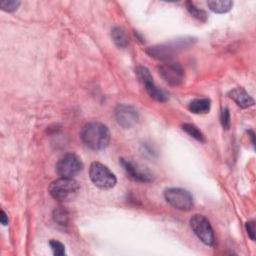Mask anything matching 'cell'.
Instances as JSON below:
<instances>
[{"instance_id": "cell-7", "label": "cell", "mask_w": 256, "mask_h": 256, "mask_svg": "<svg viewBox=\"0 0 256 256\" xmlns=\"http://www.w3.org/2000/svg\"><path fill=\"white\" fill-rule=\"evenodd\" d=\"M83 168L81 159L73 153H68L61 157L56 164V171L59 176L73 178Z\"/></svg>"}, {"instance_id": "cell-14", "label": "cell", "mask_w": 256, "mask_h": 256, "mask_svg": "<svg viewBox=\"0 0 256 256\" xmlns=\"http://www.w3.org/2000/svg\"><path fill=\"white\" fill-rule=\"evenodd\" d=\"M207 5L211 11L218 14L229 12L233 7V2L230 0H210Z\"/></svg>"}, {"instance_id": "cell-22", "label": "cell", "mask_w": 256, "mask_h": 256, "mask_svg": "<svg viewBox=\"0 0 256 256\" xmlns=\"http://www.w3.org/2000/svg\"><path fill=\"white\" fill-rule=\"evenodd\" d=\"M245 227H246V231L248 233V236L250 237V239L252 241L255 240V221L251 220V221H248L246 222L245 224Z\"/></svg>"}, {"instance_id": "cell-20", "label": "cell", "mask_w": 256, "mask_h": 256, "mask_svg": "<svg viewBox=\"0 0 256 256\" xmlns=\"http://www.w3.org/2000/svg\"><path fill=\"white\" fill-rule=\"evenodd\" d=\"M49 245H50L54 255H57V256L65 255V246L61 242H59L57 240H50Z\"/></svg>"}, {"instance_id": "cell-16", "label": "cell", "mask_w": 256, "mask_h": 256, "mask_svg": "<svg viewBox=\"0 0 256 256\" xmlns=\"http://www.w3.org/2000/svg\"><path fill=\"white\" fill-rule=\"evenodd\" d=\"M182 130L185 131L189 136H191L192 138H194L195 140L199 141V142H204L205 138L203 133L198 129L197 126H195L194 124L191 123H184L182 124Z\"/></svg>"}, {"instance_id": "cell-5", "label": "cell", "mask_w": 256, "mask_h": 256, "mask_svg": "<svg viewBox=\"0 0 256 256\" xmlns=\"http://www.w3.org/2000/svg\"><path fill=\"white\" fill-rule=\"evenodd\" d=\"M164 198L171 206L181 211H189L194 205L192 194L183 188L171 187L166 189Z\"/></svg>"}, {"instance_id": "cell-8", "label": "cell", "mask_w": 256, "mask_h": 256, "mask_svg": "<svg viewBox=\"0 0 256 256\" xmlns=\"http://www.w3.org/2000/svg\"><path fill=\"white\" fill-rule=\"evenodd\" d=\"M158 73L171 86H179L184 81V70L179 63L167 61L158 66Z\"/></svg>"}, {"instance_id": "cell-21", "label": "cell", "mask_w": 256, "mask_h": 256, "mask_svg": "<svg viewBox=\"0 0 256 256\" xmlns=\"http://www.w3.org/2000/svg\"><path fill=\"white\" fill-rule=\"evenodd\" d=\"M220 121L222 124V127L225 129H228L230 126V113H229V109L227 107L223 108L221 111V115H220Z\"/></svg>"}, {"instance_id": "cell-11", "label": "cell", "mask_w": 256, "mask_h": 256, "mask_svg": "<svg viewBox=\"0 0 256 256\" xmlns=\"http://www.w3.org/2000/svg\"><path fill=\"white\" fill-rule=\"evenodd\" d=\"M114 115L116 122L125 129L133 127L139 120V114L136 108L128 104L117 105Z\"/></svg>"}, {"instance_id": "cell-6", "label": "cell", "mask_w": 256, "mask_h": 256, "mask_svg": "<svg viewBox=\"0 0 256 256\" xmlns=\"http://www.w3.org/2000/svg\"><path fill=\"white\" fill-rule=\"evenodd\" d=\"M189 223L192 231L202 243L208 246L214 245L215 243L214 231L209 220L205 216L195 214L191 217Z\"/></svg>"}, {"instance_id": "cell-18", "label": "cell", "mask_w": 256, "mask_h": 256, "mask_svg": "<svg viewBox=\"0 0 256 256\" xmlns=\"http://www.w3.org/2000/svg\"><path fill=\"white\" fill-rule=\"evenodd\" d=\"M53 219L59 225H67L69 220V214L64 207H57L53 211Z\"/></svg>"}, {"instance_id": "cell-17", "label": "cell", "mask_w": 256, "mask_h": 256, "mask_svg": "<svg viewBox=\"0 0 256 256\" xmlns=\"http://www.w3.org/2000/svg\"><path fill=\"white\" fill-rule=\"evenodd\" d=\"M185 5H186V8H187V10H188V12L194 17V18H196V19H198V20H200V21H202V22H205L206 20H207V14H206V12L204 11V10H202V9H199L198 7H196L195 5H194V3H192L191 1H187L186 3H185Z\"/></svg>"}, {"instance_id": "cell-23", "label": "cell", "mask_w": 256, "mask_h": 256, "mask_svg": "<svg viewBox=\"0 0 256 256\" xmlns=\"http://www.w3.org/2000/svg\"><path fill=\"white\" fill-rule=\"evenodd\" d=\"M0 222L2 225H7L8 224V216L5 213L4 210H1V216H0Z\"/></svg>"}, {"instance_id": "cell-13", "label": "cell", "mask_w": 256, "mask_h": 256, "mask_svg": "<svg viewBox=\"0 0 256 256\" xmlns=\"http://www.w3.org/2000/svg\"><path fill=\"white\" fill-rule=\"evenodd\" d=\"M210 107H211V100L209 98H196L192 100L188 105L189 111L194 114L208 113L210 110Z\"/></svg>"}, {"instance_id": "cell-24", "label": "cell", "mask_w": 256, "mask_h": 256, "mask_svg": "<svg viewBox=\"0 0 256 256\" xmlns=\"http://www.w3.org/2000/svg\"><path fill=\"white\" fill-rule=\"evenodd\" d=\"M248 133H249V136H250V138H251V141H252V145L254 146V145H255V142H254V132H253L252 130H250Z\"/></svg>"}, {"instance_id": "cell-9", "label": "cell", "mask_w": 256, "mask_h": 256, "mask_svg": "<svg viewBox=\"0 0 256 256\" xmlns=\"http://www.w3.org/2000/svg\"><path fill=\"white\" fill-rule=\"evenodd\" d=\"M137 77L139 78V80L142 82V84L144 85L148 95L153 98L154 100L158 101V102H166L168 100V96L167 94L160 90L154 83L153 78L150 74V71L143 66H139L136 68L135 70Z\"/></svg>"}, {"instance_id": "cell-1", "label": "cell", "mask_w": 256, "mask_h": 256, "mask_svg": "<svg viewBox=\"0 0 256 256\" xmlns=\"http://www.w3.org/2000/svg\"><path fill=\"white\" fill-rule=\"evenodd\" d=\"M82 142L92 150H103L110 142V132L106 125L100 122H90L83 126L80 132Z\"/></svg>"}, {"instance_id": "cell-19", "label": "cell", "mask_w": 256, "mask_h": 256, "mask_svg": "<svg viewBox=\"0 0 256 256\" xmlns=\"http://www.w3.org/2000/svg\"><path fill=\"white\" fill-rule=\"evenodd\" d=\"M20 4L21 2L18 0H5L0 2V7L3 11L10 13V12L16 11L19 8Z\"/></svg>"}, {"instance_id": "cell-2", "label": "cell", "mask_w": 256, "mask_h": 256, "mask_svg": "<svg viewBox=\"0 0 256 256\" xmlns=\"http://www.w3.org/2000/svg\"><path fill=\"white\" fill-rule=\"evenodd\" d=\"M194 42H195V39L192 37L179 38L163 44H158V45L148 47L146 50V53L152 58L163 60V61H169L172 57H174L175 54L190 47L191 45H193Z\"/></svg>"}, {"instance_id": "cell-3", "label": "cell", "mask_w": 256, "mask_h": 256, "mask_svg": "<svg viewBox=\"0 0 256 256\" xmlns=\"http://www.w3.org/2000/svg\"><path fill=\"white\" fill-rule=\"evenodd\" d=\"M80 192V186L73 178L61 177L53 181L49 186L50 195L59 202L74 200Z\"/></svg>"}, {"instance_id": "cell-15", "label": "cell", "mask_w": 256, "mask_h": 256, "mask_svg": "<svg viewBox=\"0 0 256 256\" xmlns=\"http://www.w3.org/2000/svg\"><path fill=\"white\" fill-rule=\"evenodd\" d=\"M111 38L115 45L119 48H125L129 44L128 36L126 35L125 31L120 27H113L111 30Z\"/></svg>"}, {"instance_id": "cell-10", "label": "cell", "mask_w": 256, "mask_h": 256, "mask_svg": "<svg viewBox=\"0 0 256 256\" xmlns=\"http://www.w3.org/2000/svg\"><path fill=\"white\" fill-rule=\"evenodd\" d=\"M120 164L127 177L131 180L139 183H149L153 181V175L146 167L123 158L120 159Z\"/></svg>"}, {"instance_id": "cell-12", "label": "cell", "mask_w": 256, "mask_h": 256, "mask_svg": "<svg viewBox=\"0 0 256 256\" xmlns=\"http://www.w3.org/2000/svg\"><path fill=\"white\" fill-rule=\"evenodd\" d=\"M229 98H231L240 108L246 109L255 104L254 99L246 92L242 87H236L228 92Z\"/></svg>"}, {"instance_id": "cell-4", "label": "cell", "mask_w": 256, "mask_h": 256, "mask_svg": "<svg viewBox=\"0 0 256 256\" xmlns=\"http://www.w3.org/2000/svg\"><path fill=\"white\" fill-rule=\"evenodd\" d=\"M89 176L91 181L100 189H111L116 183L117 179L110 169L100 162H92L89 167Z\"/></svg>"}]
</instances>
